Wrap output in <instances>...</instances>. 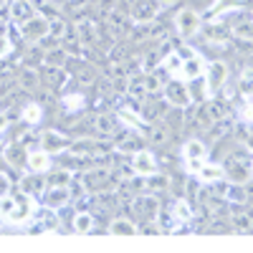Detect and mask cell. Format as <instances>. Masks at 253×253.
<instances>
[{
  "label": "cell",
  "mask_w": 253,
  "mask_h": 253,
  "mask_svg": "<svg viewBox=\"0 0 253 253\" xmlns=\"http://www.w3.org/2000/svg\"><path fill=\"white\" fill-rule=\"evenodd\" d=\"M139 233V228L132 218H114L109 223V236L114 238H134Z\"/></svg>",
  "instance_id": "cell-20"
},
{
  "label": "cell",
  "mask_w": 253,
  "mask_h": 253,
  "mask_svg": "<svg viewBox=\"0 0 253 253\" xmlns=\"http://www.w3.org/2000/svg\"><path fill=\"white\" fill-rule=\"evenodd\" d=\"M157 3H160V8L165 10V8H172V5L177 3V0H157Z\"/></svg>",
  "instance_id": "cell-53"
},
{
  "label": "cell",
  "mask_w": 253,
  "mask_h": 253,
  "mask_svg": "<svg viewBox=\"0 0 253 253\" xmlns=\"http://www.w3.org/2000/svg\"><path fill=\"white\" fill-rule=\"evenodd\" d=\"M107 15V28H109V33L112 36H124V33H129V15L126 13H122L119 8H114V10H109V13H104Z\"/></svg>",
  "instance_id": "cell-16"
},
{
  "label": "cell",
  "mask_w": 253,
  "mask_h": 253,
  "mask_svg": "<svg viewBox=\"0 0 253 253\" xmlns=\"http://www.w3.org/2000/svg\"><path fill=\"white\" fill-rule=\"evenodd\" d=\"M228 63L223 58H215V61H210L208 66H205V84H203V94L205 99H213L223 91V86L228 84Z\"/></svg>",
  "instance_id": "cell-1"
},
{
  "label": "cell",
  "mask_w": 253,
  "mask_h": 253,
  "mask_svg": "<svg viewBox=\"0 0 253 253\" xmlns=\"http://www.w3.org/2000/svg\"><path fill=\"white\" fill-rule=\"evenodd\" d=\"M165 84H167V71H165L162 63L157 69H152L150 74H144V89H147V94H162Z\"/></svg>",
  "instance_id": "cell-23"
},
{
  "label": "cell",
  "mask_w": 253,
  "mask_h": 253,
  "mask_svg": "<svg viewBox=\"0 0 253 253\" xmlns=\"http://www.w3.org/2000/svg\"><path fill=\"white\" fill-rule=\"evenodd\" d=\"M8 167H10V165H8V160H5V152H0V175H3Z\"/></svg>",
  "instance_id": "cell-51"
},
{
  "label": "cell",
  "mask_w": 253,
  "mask_h": 253,
  "mask_svg": "<svg viewBox=\"0 0 253 253\" xmlns=\"http://www.w3.org/2000/svg\"><path fill=\"white\" fill-rule=\"evenodd\" d=\"M43 205L46 208H51V210H61V208H66V205H71V187L69 185H48L46 190H43Z\"/></svg>",
  "instance_id": "cell-9"
},
{
  "label": "cell",
  "mask_w": 253,
  "mask_h": 253,
  "mask_svg": "<svg viewBox=\"0 0 253 253\" xmlns=\"http://www.w3.org/2000/svg\"><path fill=\"white\" fill-rule=\"evenodd\" d=\"M114 150H117V152H122V155H134V152L144 150V137H142V132L129 129L124 137H119V139H117Z\"/></svg>",
  "instance_id": "cell-14"
},
{
  "label": "cell",
  "mask_w": 253,
  "mask_h": 253,
  "mask_svg": "<svg viewBox=\"0 0 253 253\" xmlns=\"http://www.w3.org/2000/svg\"><path fill=\"white\" fill-rule=\"evenodd\" d=\"M74 31H76V38L81 41L84 46H94L96 43V26H94V20H84V18H79L76 23H74Z\"/></svg>",
  "instance_id": "cell-24"
},
{
  "label": "cell",
  "mask_w": 253,
  "mask_h": 253,
  "mask_svg": "<svg viewBox=\"0 0 253 253\" xmlns=\"http://www.w3.org/2000/svg\"><path fill=\"white\" fill-rule=\"evenodd\" d=\"M13 208H15V195H10V193L0 195V220H5L13 213Z\"/></svg>",
  "instance_id": "cell-42"
},
{
  "label": "cell",
  "mask_w": 253,
  "mask_h": 253,
  "mask_svg": "<svg viewBox=\"0 0 253 253\" xmlns=\"http://www.w3.org/2000/svg\"><path fill=\"white\" fill-rule=\"evenodd\" d=\"M223 170H225V180L233 182V185H246L251 180V162L241 152H236L233 157H228L223 162Z\"/></svg>",
  "instance_id": "cell-7"
},
{
  "label": "cell",
  "mask_w": 253,
  "mask_h": 253,
  "mask_svg": "<svg viewBox=\"0 0 253 253\" xmlns=\"http://www.w3.org/2000/svg\"><path fill=\"white\" fill-rule=\"evenodd\" d=\"M20 190L28 193V195L41 198V195H43V190H46V177H41V172H31L28 177L20 180Z\"/></svg>",
  "instance_id": "cell-26"
},
{
  "label": "cell",
  "mask_w": 253,
  "mask_h": 253,
  "mask_svg": "<svg viewBox=\"0 0 253 253\" xmlns=\"http://www.w3.org/2000/svg\"><path fill=\"white\" fill-rule=\"evenodd\" d=\"M195 177H198L203 185H213V182H218V180H223V177H225V170H223V165H215V162H203V165L198 167Z\"/></svg>",
  "instance_id": "cell-22"
},
{
  "label": "cell",
  "mask_w": 253,
  "mask_h": 253,
  "mask_svg": "<svg viewBox=\"0 0 253 253\" xmlns=\"http://www.w3.org/2000/svg\"><path fill=\"white\" fill-rule=\"evenodd\" d=\"M251 147H253V139H251Z\"/></svg>",
  "instance_id": "cell-56"
},
{
  "label": "cell",
  "mask_w": 253,
  "mask_h": 253,
  "mask_svg": "<svg viewBox=\"0 0 253 253\" xmlns=\"http://www.w3.org/2000/svg\"><path fill=\"white\" fill-rule=\"evenodd\" d=\"M162 94H165V101L170 104L172 109H187L190 104H193V94H190L187 84L180 81V79H170V81H167Z\"/></svg>",
  "instance_id": "cell-6"
},
{
  "label": "cell",
  "mask_w": 253,
  "mask_h": 253,
  "mask_svg": "<svg viewBox=\"0 0 253 253\" xmlns=\"http://www.w3.org/2000/svg\"><path fill=\"white\" fill-rule=\"evenodd\" d=\"M5 13H8V8H5V0H0V18H5Z\"/></svg>",
  "instance_id": "cell-54"
},
{
  "label": "cell",
  "mask_w": 253,
  "mask_h": 253,
  "mask_svg": "<svg viewBox=\"0 0 253 253\" xmlns=\"http://www.w3.org/2000/svg\"><path fill=\"white\" fill-rule=\"evenodd\" d=\"M8 129V114L5 112H0V134H3Z\"/></svg>",
  "instance_id": "cell-50"
},
{
  "label": "cell",
  "mask_w": 253,
  "mask_h": 253,
  "mask_svg": "<svg viewBox=\"0 0 253 253\" xmlns=\"http://www.w3.org/2000/svg\"><path fill=\"white\" fill-rule=\"evenodd\" d=\"M99 8H101L104 13H109V10L117 8V0H99Z\"/></svg>",
  "instance_id": "cell-49"
},
{
  "label": "cell",
  "mask_w": 253,
  "mask_h": 253,
  "mask_svg": "<svg viewBox=\"0 0 253 253\" xmlns=\"http://www.w3.org/2000/svg\"><path fill=\"white\" fill-rule=\"evenodd\" d=\"M236 8H241L238 0H215V3L205 10V20L208 23H220V18L228 15L230 10H236Z\"/></svg>",
  "instance_id": "cell-19"
},
{
  "label": "cell",
  "mask_w": 253,
  "mask_h": 253,
  "mask_svg": "<svg viewBox=\"0 0 253 253\" xmlns=\"http://www.w3.org/2000/svg\"><path fill=\"white\" fill-rule=\"evenodd\" d=\"M230 223L238 233H248L253 228V208H243L241 203L233 208V213H230Z\"/></svg>",
  "instance_id": "cell-18"
},
{
  "label": "cell",
  "mask_w": 253,
  "mask_h": 253,
  "mask_svg": "<svg viewBox=\"0 0 253 253\" xmlns=\"http://www.w3.org/2000/svg\"><path fill=\"white\" fill-rule=\"evenodd\" d=\"M134 205L139 210V218L142 220H160V198L157 193H144L139 198H134Z\"/></svg>",
  "instance_id": "cell-13"
},
{
  "label": "cell",
  "mask_w": 253,
  "mask_h": 253,
  "mask_svg": "<svg viewBox=\"0 0 253 253\" xmlns=\"http://www.w3.org/2000/svg\"><path fill=\"white\" fill-rule=\"evenodd\" d=\"M36 215V195H28V193H15V208H13V213L5 218V223L10 225H26L31 223Z\"/></svg>",
  "instance_id": "cell-3"
},
{
  "label": "cell",
  "mask_w": 253,
  "mask_h": 253,
  "mask_svg": "<svg viewBox=\"0 0 253 253\" xmlns=\"http://www.w3.org/2000/svg\"><path fill=\"white\" fill-rule=\"evenodd\" d=\"M129 170H132V175H137V177H147V175L157 172L160 165H157V157H155L150 150H139V152L132 155Z\"/></svg>",
  "instance_id": "cell-10"
},
{
  "label": "cell",
  "mask_w": 253,
  "mask_h": 253,
  "mask_svg": "<svg viewBox=\"0 0 253 253\" xmlns=\"http://www.w3.org/2000/svg\"><path fill=\"white\" fill-rule=\"evenodd\" d=\"M79 79H81L84 84H91V81H94V69H91V66H84V69L79 71Z\"/></svg>",
  "instance_id": "cell-48"
},
{
  "label": "cell",
  "mask_w": 253,
  "mask_h": 253,
  "mask_svg": "<svg viewBox=\"0 0 253 253\" xmlns=\"http://www.w3.org/2000/svg\"><path fill=\"white\" fill-rule=\"evenodd\" d=\"M175 31L180 38L190 41V38H195L200 31H203V18L198 10L193 8H182L177 15H175Z\"/></svg>",
  "instance_id": "cell-5"
},
{
  "label": "cell",
  "mask_w": 253,
  "mask_h": 253,
  "mask_svg": "<svg viewBox=\"0 0 253 253\" xmlns=\"http://www.w3.org/2000/svg\"><path fill=\"white\" fill-rule=\"evenodd\" d=\"M5 160L10 167H26V160H28V150H26V144L20 142V144H10L8 150H5Z\"/></svg>",
  "instance_id": "cell-29"
},
{
  "label": "cell",
  "mask_w": 253,
  "mask_h": 253,
  "mask_svg": "<svg viewBox=\"0 0 253 253\" xmlns=\"http://www.w3.org/2000/svg\"><path fill=\"white\" fill-rule=\"evenodd\" d=\"M18 31H20V38H23L26 43H31V46L43 43V41L48 38V18L36 13L33 18L26 20V23H20Z\"/></svg>",
  "instance_id": "cell-4"
},
{
  "label": "cell",
  "mask_w": 253,
  "mask_h": 253,
  "mask_svg": "<svg viewBox=\"0 0 253 253\" xmlns=\"http://www.w3.org/2000/svg\"><path fill=\"white\" fill-rule=\"evenodd\" d=\"M94 126H96V132L104 137V139H109L117 134V126H119V117L117 114H109V112H101L94 117Z\"/></svg>",
  "instance_id": "cell-21"
},
{
  "label": "cell",
  "mask_w": 253,
  "mask_h": 253,
  "mask_svg": "<svg viewBox=\"0 0 253 253\" xmlns=\"http://www.w3.org/2000/svg\"><path fill=\"white\" fill-rule=\"evenodd\" d=\"M182 160H185L187 170L195 175L198 167H200L203 162H208V147H205V142L198 139V137H190V139L182 144Z\"/></svg>",
  "instance_id": "cell-8"
},
{
  "label": "cell",
  "mask_w": 253,
  "mask_h": 253,
  "mask_svg": "<svg viewBox=\"0 0 253 253\" xmlns=\"http://www.w3.org/2000/svg\"><path fill=\"white\" fill-rule=\"evenodd\" d=\"M66 61H69V51L63 48V46H56V48H48L43 53V66H66Z\"/></svg>",
  "instance_id": "cell-33"
},
{
  "label": "cell",
  "mask_w": 253,
  "mask_h": 253,
  "mask_svg": "<svg viewBox=\"0 0 253 253\" xmlns=\"http://www.w3.org/2000/svg\"><path fill=\"white\" fill-rule=\"evenodd\" d=\"M66 33H69V23H66V20H63L61 15L48 20V38H53V41H63V38H66Z\"/></svg>",
  "instance_id": "cell-37"
},
{
  "label": "cell",
  "mask_w": 253,
  "mask_h": 253,
  "mask_svg": "<svg viewBox=\"0 0 253 253\" xmlns=\"http://www.w3.org/2000/svg\"><path fill=\"white\" fill-rule=\"evenodd\" d=\"M36 15V5H33V0H13V3L8 5V18L13 20L15 26L20 23H26L28 18Z\"/></svg>",
  "instance_id": "cell-15"
},
{
  "label": "cell",
  "mask_w": 253,
  "mask_h": 253,
  "mask_svg": "<svg viewBox=\"0 0 253 253\" xmlns=\"http://www.w3.org/2000/svg\"><path fill=\"white\" fill-rule=\"evenodd\" d=\"M71 180H74V172L69 170V167H61V170L51 172L48 185H71Z\"/></svg>",
  "instance_id": "cell-40"
},
{
  "label": "cell",
  "mask_w": 253,
  "mask_h": 253,
  "mask_svg": "<svg viewBox=\"0 0 253 253\" xmlns=\"http://www.w3.org/2000/svg\"><path fill=\"white\" fill-rule=\"evenodd\" d=\"M160 3L157 0H134L132 3V13H129V18H132V23H152V20L160 15Z\"/></svg>",
  "instance_id": "cell-11"
},
{
  "label": "cell",
  "mask_w": 253,
  "mask_h": 253,
  "mask_svg": "<svg viewBox=\"0 0 253 253\" xmlns=\"http://www.w3.org/2000/svg\"><path fill=\"white\" fill-rule=\"evenodd\" d=\"M243 119L246 122H253V91L246 96V109H243Z\"/></svg>",
  "instance_id": "cell-47"
},
{
  "label": "cell",
  "mask_w": 253,
  "mask_h": 253,
  "mask_svg": "<svg viewBox=\"0 0 253 253\" xmlns=\"http://www.w3.org/2000/svg\"><path fill=\"white\" fill-rule=\"evenodd\" d=\"M26 167H28V172H41V175H46L51 170V155L46 150H31L28 152V160H26Z\"/></svg>",
  "instance_id": "cell-17"
},
{
  "label": "cell",
  "mask_w": 253,
  "mask_h": 253,
  "mask_svg": "<svg viewBox=\"0 0 253 253\" xmlns=\"http://www.w3.org/2000/svg\"><path fill=\"white\" fill-rule=\"evenodd\" d=\"M241 91H253V69L248 66V69H243V74H241Z\"/></svg>",
  "instance_id": "cell-46"
},
{
  "label": "cell",
  "mask_w": 253,
  "mask_h": 253,
  "mask_svg": "<svg viewBox=\"0 0 253 253\" xmlns=\"http://www.w3.org/2000/svg\"><path fill=\"white\" fill-rule=\"evenodd\" d=\"M20 119H23L26 124H38L41 119H43V107H41L38 101H28L23 109H20Z\"/></svg>",
  "instance_id": "cell-36"
},
{
  "label": "cell",
  "mask_w": 253,
  "mask_h": 253,
  "mask_svg": "<svg viewBox=\"0 0 253 253\" xmlns=\"http://www.w3.org/2000/svg\"><path fill=\"white\" fill-rule=\"evenodd\" d=\"M126 96H129L132 101H142V99L147 96V89H144V74L132 76L129 81H126Z\"/></svg>",
  "instance_id": "cell-34"
},
{
  "label": "cell",
  "mask_w": 253,
  "mask_h": 253,
  "mask_svg": "<svg viewBox=\"0 0 253 253\" xmlns=\"http://www.w3.org/2000/svg\"><path fill=\"white\" fill-rule=\"evenodd\" d=\"M41 81H43V79H41V74H38L33 66H23V69H20V74H18V86L26 89V91L38 89Z\"/></svg>",
  "instance_id": "cell-27"
},
{
  "label": "cell",
  "mask_w": 253,
  "mask_h": 253,
  "mask_svg": "<svg viewBox=\"0 0 253 253\" xmlns=\"http://www.w3.org/2000/svg\"><path fill=\"white\" fill-rule=\"evenodd\" d=\"M38 144H41V150H46L48 155H63V152L69 150L71 139H69L66 134L56 132V129H48V132H43V134H41Z\"/></svg>",
  "instance_id": "cell-12"
},
{
  "label": "cell",
  "mask_w": 253,
  "mask_h": 253,
  "mask_svg": "<svg viewBox=\"0 0 253 253\" xmlns=\"http://www.w3.org/2000/svg\"><path fill=\"white\" fill-rule=\"evenodd\" d=\"M84 104H86V99H84V94H79V91L63 96V107H66V112H79Z\"/></svg>",
  "instance_id": "cell-41"
},
{
  "label": "cell",
  "mask_w": 253,
  "mask_h": 253,
  "mask_svg": "<svg viewBox=\"0 0 253 253\" xmlns=\"http://www.w3.org/2000/svg\"><path fill=\"white\" fill-rule=\"evenodd\" d=\"M203 109H205V114L210 117V122L215 124V122H223V119L228 117V101H223V99H218V96L205 99Z\"/></svg>",
  "instance_id": "cell-25"
},
{
  "label": "cell",
  "mask_w": 253,
  "mask_h": 253,
  "mask_svg": "<svg viewBox=\"0 0 253 253\" xmlns=\"http://www.w3.org/2000/svg\"><path fill=\"white\" fill-rule=\"evenodd\" d=\"M243 190H246V200H253V182H246Z\"/></svg>",
  "instance_id": "cell-52"
},
{
  "label": "cell",
  "mask_w": 253,
  "mask_h": 253,
  "mask_svg": "<svg viewBox=\"0 0 253 253\" xmlns=\"http://www.w3.org/2000/svg\"><path fill=\"white\" fill-rule=\"evenodd\" d=\"M160 61H162V56H160L157 51L147 53V56L142 58V74H150L152 69H157V66H160Z\"/></svg>",
  "instance_id": "cell-43"
},
{
  "label": "cell",
  "mask_w": 253,
  "mask_h": 253,
  "mask_svg": "<svg viewBox=\"0 0 253 253\" xmlns=\"http://www.w3.org/2000/svg\"><path fill=\"white\" fill-rule=\"evenodd\" d=\"M170 218L172 220H177V223H190L193 220V208H190V203L187 200H175L172 203V213H170Z\"/></svg>",
  "instance_id": "cell-35"
},
{
  "label": "cell",
  "mask_w": 253,
  "mask_h": 253,
  "mask_svg": "<svg viewBox=\"0 0 253 253\" xmlns=\"http://www.w3.org/2000/svg\"><path fill=\"white\" fill-rule=\"evenodd\" d=\"M233 36H236L238 41H248V43H253V15L233 26Z\"/></svg>",
  "instance_id": "cell-39"
},
{
  "label": "cell",
  "mask_w": 253,
  "mask_h": 253,
  "mask_svg": "<svg viewBox=\"0 0 253 253\" xmlns=\"http://www.w3.org/2000/svg\"><path fill=\"white\" fill-rule=\"evenodd\" d=\"M180 53H182V63H180V71H177L172 79H180V81L190 84V81H195V79L205 76V61L200 58L198 51H193V48H182Z\"/></svg>",
  "instance_id": "cell-2"
},
{
  "label": "cell",
  "mask_w": 253,
  "mask_h": 253,
  "mask_svg": "<svg viewBox=\"0 0 253 253\" xmlns=\"http://www.w3.org/2000/svg\"><path fill=\"white\" fill-rule=\"evenodd\" d=\"M147 137H150L152 144H165L167 139H170V126L160 124V122H150L147 124Z\"/></svg>",
  "instance_id": "cell-31"
},
{
  "label": "cell",
  "mask_w": 253,
  "mask_h": 253,
  "mask_svg": "<svg viewBox=\"0 0 253 253\" xmlns=\"http://www.w3.org/2000/svg\"><path fill=\"white\" fill-rule=\"evenodd\" d=\"M251 175H253V160H251Z\"/></svg>",
  "instance_id": "cell-55"
},
{
  "label": "cell",
  "mask_w": 253,
  "mask_h": 253,
  "mask_svg": "<svg viewBox=\"0 0 253 253\" xmlns=\"http://www.w3.org/2000/svg\"><path fill=\"white\" fill-rule=\"evenodd\" d=\"M170 187V177L162 175L160 170L144 177V193H162V190Z\"/></svg>",
  "instance_id": "cell-30"
},
{
  "label": "cell",
  "mask_w": 253,
  "mask_h": 253,
  "mask_svg": "<svg viewBox=\"0 0 253 253\" xmlns=\"http://www.w3.org/2000/svg\"><path fill=\"white\" fill-rule=\"evenodd\" d=\"M56 225H58V215H56V210H51L48 208V213H43L41 215V230H56Z\"/></svg>",
  "instance_id": "cell-44"
},
{
  "label": "cell",
  "mask_w": 253,
  "mask_h": 253,
  "mask_svg": "<svg viewBox=\"0 0 253 253\" xmlns=\"http://www.w3.org/2000/svg\"><path fill=\"white\" fill-rule=\"evenodd\" d=\"M126 126H129V129H137V132H142V129H147V122L142 119V114L139 112H134V109H119V114H117Z\"/></svg>",
  "instance_id": "cell-32"
},
{
  "label": "cell",
  "mask_w": 253,
  "mask_h": 253,
  "mask_svg": "<svg viewBox=\"0 0 253 253\" xmlns=\"http://www.w3.org/2000/svg\"><path fill=\"white\" fill-rule=\"evenodd\" d=\"M10 53H13V41L8 31H0V58H8Z\"/></svg>",
  "instance_id": "cell-45"
},
{
  "label": "cell",
  "mask_w": 253,
  "mask_h": 253,
  "mask_svg": "<svg viewBox=\"0 0 253 253\" xmlns=\"http://www.w3.org/2000/svg\"><path fill=\"white\" fill-rule=\"evenodd\" d=\"M43 79H46V84H48L51 89H58L69 76H63V69L61 66H43Z\"/></svg>",
  "instance_id": "cell-38"
},
{
  "label": "cell",
  "mask_w": 253,
  "mask_h": 253,
  "mask_svg": "<svg viewBox=\"0 0 253 253\" xmlns=\"http://www.w3.org/2000/svg\"><path fill=\"white\" fill-rule=\"evenodd\" d=\"M71 225H74V233L86 236V233L94 230V215L89 213V210H79V213L74 215V220H71Z\"/></svg>",
  "instance_id": "cell-28"
}]
</instances>
